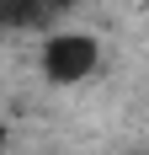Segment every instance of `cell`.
Masks as SVG:
<instances>
[{"instance_id":"obj_1","label":"cell","mask_w":149,"mask_h":155,"mask_svg":"<svg viewBox=\"0 0 149 155\" xmlns=\"http://www.w3.org/2000/svg\"><path fill=\"white\" fill-rule=\"evenodd\" d=\"M101 38L85 27H53L37 43V70H43L48 86H85V80H96V70H101Z\"/></svg>"},{"instance_id":"obj_2","label":"cell","mask_w":149,"mask_h":155,"mask_svg":"<svg viewBox=\"0 0 149 155\" xmlns=\"http://www.w3.org/2000/svg\"><path fill=\"white\" fill-rule=\"evenodd\" d=\"M80 0H0V32H53Z\"/></svg>"},{"instance_id":"obj_3","label":"cell","mask_w":149,"mask_h":155,"mask_svg":"<svg viewBox=\"0 0 149 155\" xmlns=\"http://www.w3.org/2000/svg\"><path fill=\"white\" fill-rule=\"evenodd\" d=\"M117 155H149V150H117Z\"/></svg>"},{"instance_id":"obj_4","label":"cell","mask_w":149,"mask_h":155,"mask_svg":"<svg viewBox=\"0 0 149 155\" xmlns=\"http://www.w3.org/2000/svg\"><path fill=\"white\" fill-rule=\"evenodd\" d=\"M0 144H5V128H0Z\"/></svg>"}]
</instances>
